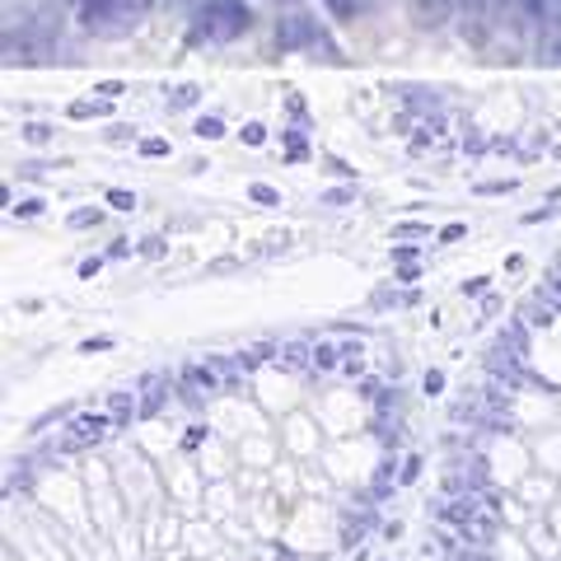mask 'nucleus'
Segmentation results:
<instances>
[{
  "label": "nucleus",
  "mask_w": 561,
  "mask_h": 561,
  "mask_svg": "<svg viewBox=\"0 0 561 561\" xmlns=\"http://www.w3.org/2000/svg\"><path fill=\"white\" fill-rule=\"evenodd\" d=\"M38 210H43V202H38V197H28V202L14 206V216H24V220H28V216H38Z\"/></svg>",
  "instance_id": "26"
},
{
  "label": "nucleus",
  "mask_w": 561,
  "mask_h": 561,
  "mask_svg": "<svg viewBox=\"0 0 561 561\" xmlns=\"http://www.w3.org/2000/svg\"><path fill=\"white\" fill-rule=\"evenodd\" d=\"M117 426H113V416L108 412H76V416H66V435H61V454H76V449H99L103 440H108Z\"/></svg>",
  "instance_id": "3"
},
{
  "label": "nucleus",
  "mask_w": 561,
  "mask_h": 561,
  "mask_svg": "<svg viewBox=\"0 0 561 561\" xmlns=\"http://www.w3.org/2000/svg\"><path fill=\"white\" fill-rule=\"evenodd\" d=\"M421 468H426V459H421V454H408V459H398V486L421 482Z\"/></svg>",
  "instance_id": "11"
},
{
  "label": "nucleus",
  "mask_w": 561,
  "mask_h": 561,
  "mask_svg": "<svg viewBox=\"0 0 561 561\" xmlns=\"http://www.w3.org/2000/svg\"><path fill=\"white\" fill-rule=\"evenodd\" d=\"M113 346H117V337H84L80 356H99V351H113Z\"/></svg>",
  "instance_id": "17"
},
{
  "label": "nucleus",
  "mask_w": 561,
  "mask_h": 561,
  "mask_svg": "<svg viewBox=\"0 0 561 561\" xmlns=\"http://www.w3.org/2000/svg\"><path fill=\"white\" fill-rule=\"evenodd\" d=\"M140 253H146V257H160V253H164V239H140Z\"/></svg>",
  "instance_id": "27"
},
{
  "label": "nucleus",
  "mask_w": 561,
  "mask_h": 561,
  "mask_svg": "<svg viewBox=\"0 0 561 561\" xmlns=\"http://www.w3.org/2000/svg\"><path fill=\"white\" fill-rule=\"evenodd\" d=\"M305 43H313V47L323 43V33H319V24H313L309 14H290V20H280V28H276V47L280 51H295Z\"/></svg>",
  "instance_id": "6"
},
{
  "label": "nucleus",
  "mask_w": 561,
  "mask_h": 561,
  "mask_svg": "<svg viewBox=\"0 0 561 561\" xmlns=\"http://www.w3.org/2000/svg\"><path fill=\"white\" fill-rule=\"evenodd\" d=\"M449 5H472V0H449Z\"/></svg>",
  "instance_id": "30"
},
{
  "label": "nucleus",
  "mask_w": 561,
  "mask_h": 561,
  "mask_svg": "<svg viewBox=\"0 0 561 561\" xmlns=\"http://www.w3.org/2000/svg\"><path fill=\"white\" fill-rule=\"evenodd\" d=\"M379 561H389V557H379Z\"/></svg>",
  "instance_id": "31"
},
{
  "label": "nucleus",
  "mask_w": 561,
  "mask_h": 561,
  "mask_svg": "<svg viewBox=\"0 0 561 561\" xmlns=\"http://www.w3.org/2000/svg\"><path fill=\"white\" fill-rule=\"evenodd\" d=\"M99 220H103V210L99 206H84V210L70 216V230H90V225H99Z\"/></svg>",
  "instance_id": "14"
},
{
  "label": "nucleus",
  "mask_w": 561,
  "mask_h": 561,
  "mask_svg": "<svg viewBox=\"0 0 561 561\" xmlns=\"http://www.w3.org/2000/svg\"><path fill=\"white\" fill-rule=\"evenodd\" d=\"M187 103H197V84H183V90L173 94V108H187Z\"/></svg>",
  "instance_id": "23"
},
{
  "label": "nucleus",
  "mask_w": 561,
  "mask_h": 561,
  "mask_svg": "<svg viewBox=\"0 0 561 561\" xmlns=\"http://www.w3.org/2000/svg\"><path fill=\"white\" fill-rule=\"evenodd\" d=\"M253 24V10L243 0H202L192 10V38L197 43H234Z\"/></svg>",
  "instance_id": "1"
},
{
  "label": "nucleus",
  "mask_w": 561,
  "mask_h": 561,
  "mask_svg": "<svg viewBox=\"0 0 561 561\" xmlns=\"http://www.w3.org/2000/svg\"><path fill=\"white\" fill-rule=\"evenodd\" d=\"M538 463L561 478V431H552V435H542L538 440Z\"/></svg>",
  "instance_id": "9"
},
{
  "label": "nucleus",
  "mask_w": 561,
  "mask_h": 561,
  "mask_svg": "<svg viewBox=\"0 0 561 561\" xmlns=\"http://www.w3.org/2000/svg\"><path fill=\"white\" fill-rule=\"evenodd\" d=\"M342 370V346L337 342H313V375Z\"/></svg>",
  "instance_id": "8"
},
{
  "label": "nucleus",
  "mask_w": 561,
  "mask_h": 561,
  "mask_svg": "<svg viewBox=\"0 0 561 561\" xmlns=\"http://www.w3.org/2000/svg\"><path fill=\"white\" fill-rule=\"evenodd\" d=\"M486 290H491V276H472L459 286V295H486Z\"/></svg>",
  "instance_id": "20"
},
{
  "label": "nucleus",
  "mask_w": 561,
  "mask_h": 561,
  "mask_svg": "<svg viewBox=\"0 0 561 561\" xmlns=\"http://www.w3.org/2000/svg\"><path fill=\"white\" fill-rule=\"evenodd\" d=\"M379 538H383V542H398V538H402V519H389V524H379Z\"/></svg>",
  "instance_id": "24"
},
{
  "label": "nucleus",
  "mask_w": 561,
  "mask_h": 561,
  "mask_svg": "<svg viewBox=\"0 0 561 561\" xmlns=\"http://www.w3.org/2000/svg\"><path fill=\"white\" fill-rule=\"evenodd\" d=\"M249 197H253L257 206H280V192L267 187V183H253V187H249Z\"/></svg>",
  "instance_id": "15"
},
{
  "label": "nucleus",
  "mask_w": 561,
  "mask_h": 561,
  "mask_svg": "<svg viewBox=\"0 0 561 561\" xmlns=\"http://www.w3.org/2000/svg\"><path fill=\"white\" fill-rule=\"evenodd\" d=\"M108 206H113V210H136V192L113 187V192H108Z\"/></svg>",
  "instance_id": "18"
},
{
  "label": "nucleus",
  "mask_w": 561,
  "mask_h": 561,
  "mask_svg": "<svg viewBox=\"0 0 561 561\" xmlns=\"http://www.w3.org/2000/svg\"><path fill=\"white\" fill-rule=\"evenodd\" d=\"M108 416H113V426H117V431H131V421L140 416V393H136V389H117V393H108Z\"/></svg>",
  "instance_id": "7"
},
{
  "label": "nucleus",
  "mask_w": 561,
  "mask_h": 561,
  "mask_svg": "<svg viewBox=\"0 0 561 561\" xmlns=\"http://www.w3.org/2000/svg\"><path fill=\"white\" fill-rule=\"evenodd\" d=\"M445 370H426V375H421V393H426V398H445Z\"/></svg>",
  "instance_id": "13"
},
{
  "label": "nucleus",
  "mask_w": 561,
  "mask_h": 561,
  "mask_svg": "<svg viewBox=\"0 0 561 561\" xmlns=\"http://www.w3.org/2000/svg\"><path fill=\"white\" fill-rule=\"evenodd\" d=\"M197 136L202 140H220L225 136V122L220 117H197Z\"/></svg>",
  "instance_id": "16"
},
{
  "label": "nucleus",
  "mask_w": 561,
  "mask_h": 561,
  "mask_svg": "<svg viewBox=\"0 0 561 561\" xmlns=\"http://www.w3.org/2000/svg\"><path fill=\"white\" fill-rule=\"evenodd\" d=\"M140 20L136 0H80V24L94 33V38H122L131 33Z\"/></svg>",
  "instance_id": "2"
},
{
  "label": "nucleus",
  "mask_w": 561,
  "mask_h": 561,
  "mask_svg": "<svg viewBox=\"0 0 561 561\" xmlns=\"http://www.w3.org/2000/svg\"><path fill=\"white\" fill-rule=\"evenodd\" d=\"M99 272H103V257H84V262H80V276H84V280H94Z\"/></svg>",
  "instance_id": "25"
},
{
  "label": "nucleus",
  "mask_w": 561,
  "mask_h": 561,
  "mask_svg": "<svg viewBox=\"0 0 561 561\" xmlns=\"http://www.w3.org/2000/svg\"><path fill=\"white\" fill-rule=\"evenodd\" d=\"M202 445H210V426H202V421H192L187 435H183V454H197Z\"/></svg>",
  "instance_id": "12"
},
{
  "label": "nucleus",
  "mask_w": 561,
  "mask_h": 561,
  "mask_svg": "<svg viewBox=\"0 0 561 561\" xmlns=\"http://www.w3.org/2000/svg\"><path fill=\"white\" fill-rule=\"evenodd\" d=\"M140 154H150V160H160V154H169V140H160V136L140 140Z\"/></svg>",
  "instance_id": "19"
},
{
  "label": "nucleus",
  "mask_w": 561,
  "mask_h": 561,
  "mask_svg": "<svg viewBox=\"0 0 561 561\" xmlns=\"http://www.w3.org/2000/svg\"><path fill=\"white\" fill-rule=\"evenodd\" d=\"M468 230H463V225H445V230H440V243H454V239H463Z\"/></svg>",
  "instance_id": "29"
},
{
  "label": "nucleus",
  "mask_w": 561,
  "mask_h": 561,
  "mask_svg": "<svg viewBox=\"0 0 561 561\" xmlns=\"http://www.w3.org/2000/svg\"><path fill=\"white\" fill-rule=\"evenodd\" d=\"M280 449L300 454V459H309V454H319V426H313L309 416L295 412V416L286 421V431H280Z\"/></svg>",
  "instance_id": "5"
},
{
  "label": "nucleus",
  "mask_w": 561,
  "mask_h": 561,
  "mask_svg": "<svg viewBox=\"0 0 561 561\" xmlns=\"http://www.w3.org/2000/svg\"><path fill=\"white\" fill-rule=\"evenodd\" d=\"M94 94H103V99H117V94H122V84H117V80H103V84H94Z\"/></svg>",
  "instance_id": "28"
},
{
  "label": "nucleus",
  "mask_w": 561,
  "mask_h": 561,
  "mask_svg": "<svg viewBox=\"0 0 561 561\" xmlns=\"http://www.w3.org/2000/svg\"><path fill=\"white\" fill-rule=\"evenodd\" d=\"M515 496L529 505L534 515H548L552 505L561 501V482L552 478V472H548V478H542V472H524V482L515 486Z\"/></svg>",
  "instance_id": "4"
},
{
  "label": "nucleus",
  "mask_w": 561,
  "mask_h": 561,
  "mask_svg": "<svg viewBox=\"0 0 561 561\" xmlns=\"http://www.w3.org/2000/svg\"><path fill=\"white\" fill-rule=\"evenodd\" d=\"M421 234H431V225H398L393 239H421Z\"/></svg>",
  "instance_id": "22"
},
{
  "label": "nucleus",
  "mask_w": 561,
  "mask_h": 561,
  "mask_svg": "<svg viewBox=\"0 0 561 561\" xmlns=\"http://www.w3.org/2000/svg\"><path fill=\"white\" fill-rule=\"evenodd\" d=\"M239 136L249 140V146H262V140H267V127H262V122H249V127H243Z\"/></svg>",
  "instance_id": "21"
},
{
  "label": "nucleus",
  "mask_w": 561,
  "mask_h": 561,
  "mask_svg": "<svg viewBox=\"0 0 561 561\" xmlns=\"http://www.w3.org/2000/svg\"><path fill=\"white\" fill-rule=\"evenodd\" d=\"M328 14H337V20H356V14H365L375 5V0H323Z\"/></svg>",
  "instance_id": "10"
}]
</instances>
